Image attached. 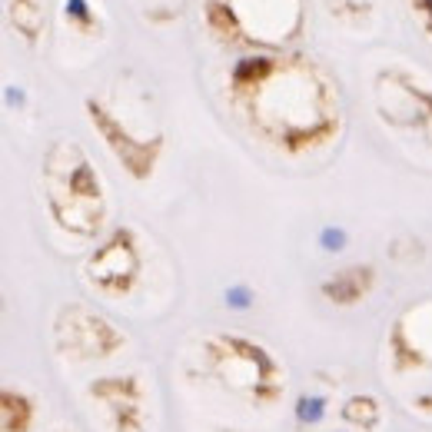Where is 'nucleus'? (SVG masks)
<instances>
[{
  "label": "nucleus",
  "instance_id": "1",
  "mask_svg": "<svg viewBox=\"0 0 432 432\" xmlns=\"http://www.w3.org/2000/svg\"><path fill=\"white\" fill-rule=\"evenodd\" d=\"M230 97L269 143L299 153L339 130V93L310 57H246L230 70Z\"/></svg>",
  "mask_w": 432,
  "mask_h": 432
},
{
  "label": "nucleus",
  "instance_id": "2",
  "mask_svg": "<svg viewBox=\"0 0 432 432\" xmlns=\"http://www.w3.org/2000/svg\"><path fill=\"white\" fill-rule=\"evenodd\" d=\"M44 190L47 207L63 230L77 237H93L104 220V190L90 166L87 153L60 140L50 147L44 160Z\"/></svg>",
  "mask_w": 432,
  "mask_h": 432
},
{
  "label": "nucleus",
  "instance_id": "3",
  "mask_svg": "<svg viewBox=\"0 0 432 432\" xmlns=\"http://www.w3.org/2000/svg\"><path fill=\"white\" fill-rule=\"evenodd\" d=\"M203 17L226 44H280L303 27V0H203Z\"/></svg>",
  "mask_w": 432,
  "mask_h": 432
},
{
  "label": "nucleus",
  "instance_id": "4",
  "mask_svg": "<svg viewBox=\"0 0 432 432\" xmlns=\"http://www.w3.org/2000/svg\"><path fill=\"white\" fill-rule=\"evenodd\" d=\"M209 353H216V359L223 362V376L233 379V386H253L256 396H276V362L269 359L263 346L239 339V336H216L209 343Z\"/></svg>",
  "mask_w": 432,
  "mask_h": 432
},
{
  "label": "nucleus",
  "instance_id": "5",
  "mask_svg": "<svg viewBox=\"0 0 432 432\" xmlns=\"http://www.w3.org/2000/svg\"><path fill=\"white\" fill-rule=\"evenodd\" d=\"M140 276V246L130 230H117L87 263V280L100 293H130Z\"/></svg>",
  "mask_w": 432,
  "mask_h": 432
},
{
  "label": "nucleus",
  "instance_id": "6",
  "mask_svg": "<svg viewBox=\"0 0 432 432\" xmlns=\"http://www.w3.org/2000/svg\"><path fill=\"white\" fill-rule=\"evenodd\" d=\"M87 113H90V123H93V130L106 140V147L117 153V160L123 163V170L136 179H147L153 173V166H157V157H160V150H163V136H153V140H134V136L123 130V123H120L106 106H100L93 97L87 100Z\"/></svg>",
  "mask_w": 432,
  "mask_h": 432
},
{
  "label": "nucleus",
  "instance_id": "7",
  "mask_svg": "<svg viewBox=\"0 0 432 432\" xmlns=\"http://www.w3.org/2000/svg\"><path fill=\"white\" fill-rule=\"evenodd\" d=\"M373 286H376L373 266H346V269H339V273H333L319 289H323V296H326L329 303H336V306H353V303H359Z\"/></svg>",
  "mask_w": 432,
  "mask_h": 432
},
{
  "label": "nucleus",
  "instance_id": "8",
  "mask_svg": "<svg viewBox=\"0 0 432 432\" xmlns=\"http://www.w3.org/2000/svg\"><path fill=\"white\" fill-rule=\"evenodd\" d=\"M44 0H10V24L14 30L27 40V44H37L40 33H44Z\"/></svg>",
  "mask_w": 432,
  "mask_h": 432
},
{
  "label": "nucleus",
  "instance_id": "9",
  "mask_svg": "<svg viewBox=\"0 0 432 432\" xmlns=\"http://www.w3.org/2000/svg\"><path fill=\"white\" fill-rule=\"evenodd\" d=\"M362 416L369 419V426H376V422H379V403H376L373 396H353V399L343 406V419H349V422H359V426L366 429Z\"/></svg>",
  "mask_w": 432,
  "mask_h": 432
},
{
  "label": "nucleus",
  "instance_id": "10",
  "mask_svg": "<svg viewBox=\"0 0 432 432\" xmlns=\"http://www.w3.org/2000/svg\"><path fill=\"white\" fill-rule=\"evenodd\" d=\"M323 416H326V399L323 396H299L296 419L303 426H316V422H323Z\"/></svg>",
  "mask_w": 432,
  "mask_h": 432
},
{
  "label": "nucleus",
  "instance_id": "11",
  "mask_svg": "<svg viewBox=\"0 0 432 432\" xmlns=\"http://www.w3.org/2000/svg\"><path fill=\"white\" fill-rule=\"evenodd\" d=\"M67 20L74 24V27L80 30H97V17H93V10H90L87 0H67Z\"/></svg>",
  "mask_w": 432,
  "mask_h": 432
},
{
  "label": "nucleus",
  "instance_id": "12",
  "mask_svg": "<svg viewBox=\"0 0 432 432\" xmlns=\"http://www.w3.org/2000/svg\"><path fill=\"white\" fill-rule=\"evenodd\" d=\"M253 303V296H250V289H243V286H233L230 293H226V306H233V310H246Z\"/></svg>",
  "mask_w": 432,
  "mask_h": 432
},
{
  "label": "nucleus",
  "instance_id": "13",
  "mask_svg": "<svg viewBox=\"0 0 432 432\" xmlns=\"http://www.w3.org/2000/svg\"><path fill=\"white\" fill-rule=\"evenodd\" d=\"M409 3H413V14H419L426 33L432 37V0H409Z\"/></svg>",
  "mask_w": 432,
  "mask_h": 432
},
{
  "label": "nucleus",
  "instance_id": "14",
  "mask_svg": "<svg viewBox=\"0 0 432 432\" xmlns=\"http://www.w3.org/2000/svg\"><path fill=\"white\" fill-rule=\"evenodd\" d=\"M343 243H346L343 230H326V233H323V246H326V250H343Z\"/></svg>",
  "mask_w": 432,
  "mask_h": 432
}]
</instances>
